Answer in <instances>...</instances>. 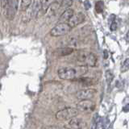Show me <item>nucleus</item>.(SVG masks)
<instances>
[{
	"instance_id": "nucleus-1",
	"label": "nucleus",
	"mask_w": 129,
	"mask_h": 129,
	"mask_svg": "<svg viewBox=\"0 0 129 129\" xmlns=\"http://www.w3.org/2000/svg\"><path fill=\"white\" fill-rule=\"evenodd\" d=\"M87 71V69L84 66H81L78 68L63 67L58 70V76L60 79L63 80H72L77 77L83 75Z\"/></svg>"
},
{
	"instance_id": "nucleus-2",
	"label": "nucleus",
	"mask_w": 129,
	"mask_h": 129,
	"mask_svg": "<svg viewBox=\"0 0 129 129\" xmlns=\"http://www.w3.org/2000/svg\"><path fill=\"white\" fill-rule=\"evenodd\" d=\"M76 58L78 62L84 66L94 67L97 64L96 56L90 52L81 50L77 52Z\"/></svg>"
},
{
	"instance_id": "nucleus-3",
	"label": "nucleus",
	"mask_w": 129,
	"mask_h": 129,
	"mask_svg": "<svg viewBox=\"0 0 129 129\" xmlns=\"http://www.w3.org/2000/svg\"><path fill=\"white\" fill-rule=\"evenodd\" d=\"M78 115V110L74 107H67L56 112V119L60 121L70 120Z\"/></svg>"
},
{
	"instance_id": "nucleus-4",
	"label": "nucleus",
	"mask_w": 129,
	"mask_h": 129,
	"mask_svg": "<svg viewBox=\"0 0 129 129\" xmlns=\"http://www.w3.org/2000/svg\"><path fill=\"white\" fill-rule=\"evenodd\" d=\"M72 27L68 23H59L50 31V35L54 37L64 36L70 33Z\"/></svg>"
},
{
	"instance_id": "nucleus-5",
	"label": "nucleus",
	"mask_w": 129,
	"mask_h": 129,
	"mask_svg": "<svg viewBox=\"0 0 129 129\" xmlns=\"http://www.w3.org/2000/svg\"><path fill=\"white\" fill-rule=\"evenodd\" d=\"M18 1L19 0H8V3L4 15L9 20H13L17 13L18 10Z\"/></svg>"
},
{
	"instance_id": "nucleus-6",
	"label": "nucleus",
	"mask_w": 129,
	"mask_h": 129,
	"mask_svg": "<svg viewBox=\"0 0 129 129\" xmlns=\"http://www.w3.org/2000/svg\"><path fill=\"white\" fill-rule=\"evenodd\" d=\"M77 109L83 112H91L95 109V104L90 99H83L77 104Z\"/></svg>"
},
{
	"instance_id": "nucleus-7",
	"label": "nucleus",
	"mask_w": 129,
	"mask_h": 129,
	"mask_svg": "<svg viewBox=\"0 0 129 129\" xmlns=\"http://www.w3.org/2000/svg\"><path fill=\"white\" fill-rule=\"evenodd\" d=\"M96 94V90L94 89H83L76 93V98L80 100L90 99Z\"/></svg>"
},
{
	"instance_id": "nucleus-8",
	"label": "nucleus",
	"mask_w": 129,
	"mask_h": 129,
	"mask_svg": "<svg viewBox=\"0 0 129 129\" xmlns=\"http://www.w3.org/2000/svg\"><path fill=\"white\" fill-rule=\"evenodd\" d=\"M68 127L74 128V129H82V128H87V123L83 121L82 119L74 117L71 119H70V122L68 123Z\"/></svg>"
},
{
	"instance_id": "nucleus-9",
	"label": "nucleus",
	"mask_w": 129,
	"mask_h": 129,
	"mask_svg": "<svg viewBox=\"0 0 129 129\" xmlns=\"http://www.w3.org/2000/svg\"><path fill=\"white\" fill-rule=\"evenodd\" d=\"M85 19H86V17H85L84 14L82 13V12H78V13L74 14L72 16L70 19V20L68 21V23L70 24V27L73 28V27L78 26L81 23H82L85 21Z\"/></svg>"
},
{
	"instance_id": "nucleus-10",
	"label": "nucleus",
	"mask_w": 129,
	"mask_h": 129,
	"mask_svg": "<svg viewBox=\"0 0 129 129\" xmlns=\"http://www.w3.org/2000/svg\"><path fill=\"white\" fill-rule=\"evenodd\" d=\"M74 52V48L70 47H64V48H58L52 52V55L56 57H62L68 55H70Z\"/></svg>"
},
{
	"instance_id": "nucleus-11",
	"label": "nucleus",
	"mask_w": 129,
	"mask_h": 129,
	"mask_svg": "<svg viewBox=\"0 0 129 129\" xmlns=\"http://www.w3.org/2000/svg\"><path fill=\"white\" fill-rule=\"evenodd\" d=\"M74 15V11L71 8H67L63 13L60 15V18L58 19L59 23H68L70 19Z\"/></svg>"
},
{
	"instance_id": "nucleus-12",
	"label": "nucleus",
	"mask_w": 129,
	"mask_h": 129,
	"mask_svg": "<svg viewBox=\"0 0 129 129\" xmlns=\"http://www.w3.org/2000/svg\"><path fill=\"white\" fill-rule=\"evenodd\" d=\"M60 7V5L59 3H57V2L51 3V4L49 5V7H48V9L46 11V12H48V17L51 18V17H52V16H55Z\"/></svg>"
},
{
	"instance_id": "nucleus-13",
	"label": "nucleus",
	"mask_w": 129,
	"mask_h": 129,
	"mask_svg": "<svg viewBox=\"0 0 129 129\" xmlns=\"http://www.w3.org/2000/svg\"><path fill=\"white\" fill-rule=\"evenodd\" d=\"M41 10V0H34L33 5L31 7V15L37 16L40 11Z\"/></svg>"
},
{
	"instance_id": "nucleus-14",
	"label": "nucleus",
	"mask_w": 129,
	"mask_h": 129,
	"mask_svg": "<svg viewBox=\"0 0 129 129\" xmlns=\"http://www.w3.org/2000/svg\"><path fill=\"white\" fill-rule=\"evenodd\" d=\"M77 82H79L83 86H92L93 84V81L90 78H78V79H77Z\"/></svg>"
},
{
	"instance_id": "nucleus-15",
	"label": "nucleus",
	"mask_w": 129,
	"mask_h": 129,
	"mask_svg": "<svg viewBox=\"0 0 129 129\" xmlns=\"http://www.w3.org/2000/svg\"><path fill=\"white\" fill-rule=\"evenodd\" d=\"M31 0H21V4H20V10L22 11H27L29 7Z\"/></svg>"
},
{
	"instance_id": "nucleus-16",
	"label": "nucleus",
	"mask_w": 129,
	"mask_h": 129,
	"mask_svg": "<svg viewBox=\"0 0 129 129\" xmlns=\"http://www.w3.org/2000/svg\"><path fill=\"white\" fill-rule=\"evenodd\" d=\"M104 3L103 1H98L95 3V11L98 12V13H102L104 10Z\"/></svg>"
},
{
	"instance_id": "nucleus-17",
	"label": "nucleus",
	"mask_w": 129,
	"mask_h": 129,
	"mask_svg": "<svg viewBox=\"0 0 129 129\" xmlns=\"http://www.w3.org/2000/svg\"><path fill=\"white\" fill-rule=\"evenodd\" d=\"M129 70V58H127L124 60L123 63L122 64V66L120 67V71L122 73L127 72Z\"/></svg>"
},
{
	"instance_id": "nucleus-18",
	"label": "nucleus",
	"mask_w": 129,
	"mask_h": 129,
	"mask_svg": "<svg viewBox=\"0 0 129 129\" xmlns=\"http://www.w3.org/2000/svg\"><path fill=\"white\" fill-rule=\"evenodd\" d=\"M73 4V0H61V3L60 4V7H63L64 9L70 8Z\"/></svg>"
},
{
	"instance_id": "nucleus-19",
	"label": "nucleus",
	"mask_w": 129,
	"mask_h": 129,
	"mask_svg": "<svg viewBox=\"0 0 129 129\" xmlns=\"http://www.w3.org/2000/svg\"><path fill=\"white\" fill-rule=\"evenodd\" d=\"M52 3V0H41V9L44 12H46L48 7Z\"/></svg>"
},
{
	"instance_id": "nucleus-20",
	"label": "nucleus",
	"mask_w": 129,
	"mask_h": 129,
	"mask_svg": "<svg viewBox=\"0 0 129 129\" xmlns=\"http://www.w3.org/2000/svg\"><path fill=\"white\" fill-rule=\"evenodd\" d=\"M106 80H107V82L108 84L111 83V82L114 79V74H113V73L111 71V70H107L106 72Z\"/></svg>"
},
{
	"instance_id": "nucleus-21",
	"label": "nucleus",
	"mask_w": 129,
	"mask_h": 129,
	"mask_svg": "<svg viewBox=\"0 0 129 129\" xmlns=\"http://www.w3.org/2000/svg\"><path fill=\"white\" fill-rule=\"evenodd\" d=\"M7 3H8V0H0V5H1V7H2V10L3 11V13H5Z\"/></svg>"
},
{
	"instance_id": "nucleus-22",
	"label": "nucleus",
	"mask_w": 129,
	"mask_h": 129,
	"mask_svg": "<svg viewBox=\"0 0 129 129\" xmlns=\"http://www.w3.org/2000/svg\"><path fill=\"white\" fill-rule=\"evenodd\" d=\"M117 27H118V25H117V23H115V21H113L112 23L111 24V27H110V29L111 31H115L117 30Z\"/></svg>"
},
{
	"instance_id": "nucleus-23",
	"label": "nucleus",
	"mask_w": 129,
	"mask_h": 129,
	"mask_svg": "<svg viewBox=\"0 0 129 129\" xmlns=\"http://www.w3.org/2000/svg\"><path fill=\"white\" fill-rule=\"evenodd\" d=\"M123 111H124V112H128L129 111V103L128 104H126L123 107Z\"/></svg>"
},
{
	"instance_id": "nucleus-24",
	"label": "nucleus",
	"mask_w": 129,
	"mask_h": 129,
	"mask_svg": "<svg viewBox=\"0 0 129 129\" xmlns=\"http://www.w3.org/2000/svg\"><path fill=\"white\" fill-rule=\"evenodd\" d=\"M107 57H108V52H107V50H104L103 51V58L104 59H107Z\"/></svg>"
},
{
	"instance_id": "nucleus-25",
	"label": "nucleus",
	"mask_w": 129,
	"mask_h": 129,
	"mask_svg": "<svg viewBox=\"0 0 129 129\" xmlns=\"http://www.w3.org/2000/svg\"><path fill=\"white\" fill-rule=\"evenodd\" d=\"M126 40H127V42L129 43V30L127 31V36H126Z\"/></svg>"
}]
</instances>
